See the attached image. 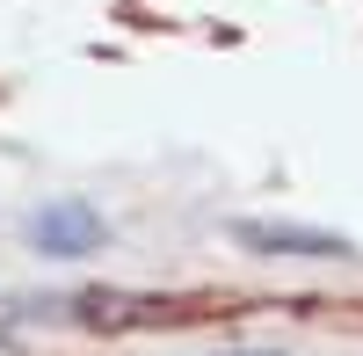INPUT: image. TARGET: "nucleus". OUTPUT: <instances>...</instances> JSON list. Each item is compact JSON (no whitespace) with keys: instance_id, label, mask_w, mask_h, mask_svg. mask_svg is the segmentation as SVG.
<instances>
[{"instance_id":"nucleus-1","label":"nucleus","mask_w":363,"mask_h":356,"mask_svg":"<svg viewBox=\"0 0 363 356\" xmlns=\"http://www.w3.org/2000/svg\"><path fill=\"white\" fill-rule=\"evenodd\" d=\"M233 240L262 255V262H349L356 240L327 226H298V218H233Z\"/></svg>"},{"instance_id":"nucleus-2","label":"nucleus","mask_w":363,"mask_h":356,"mask_svg":"<svg viewBox=\"0 0 363 356\" xmlns=\"http://www.w3.org/2000/svg\"><path fill=\"white\" fill-rule=\"evenodd\" d=\"M109 240V218L95 211L87 196H51L44 211H29V247L51 255V262H80Z\"/></svg>"},{"instance_id":"nucleus-3","label":"nucleus","mask_w":363,"mask_h":356,"mask_svg":"<svg viewBox=\"0 0 363 356\" xmlns=\"http://www.w3.org/2000/svg\"><path fill=\"white\" fill-rule=\"evenodd\" d=\"M73 313L87 320V328H131V320H167V306L153 299H131V291H80Z\"/></svg>"},{"instance_id":"nucleus-4","label":"nucleus","mask_w":363,"mask_h":356,"mask_svg":"<svg viewBox=\"0 0 363 356\" xmlns=\"http://www.w3.org/2000/svg\"><path fill=\"white\" fill-rule=\"evenodd\" d=\"M211 356H291V349H255V342H240V349H211Z\"/></svg>"}]
</instances>
